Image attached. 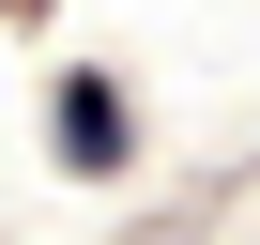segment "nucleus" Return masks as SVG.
Segmentation results:
<instances>
[{
    "label": "nucleus",
    "instance_id": "1",
    "mask_svg": "<svg viewBox=\"0 0 260 245\" xmlns=\"http://www.w3.org/2000/svg\"><path fill=\"white\" fill-rule=\"evenodd\" d=\"M46 138H61V169H92V184H107L122 154H138V138H122V92H107V77H61V107H46Z\"/></svg>",
    "mask_w": 260,
    "mask_h": 245
}]
</instances>
